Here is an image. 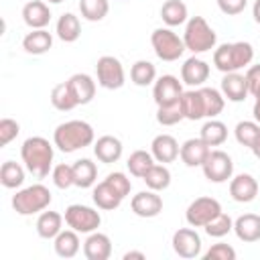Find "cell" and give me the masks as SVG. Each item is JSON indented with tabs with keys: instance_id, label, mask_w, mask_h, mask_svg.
I'll return each instance as SVG.
<instances>
[{
	"instance_id": "obj_11",
	"label": "cell",
	"mask_w": 260,
	"mask_h": 260,
	"mask_svg": "<svg viewBox=\"0 0 260 260\" xmlns=\"http://www.w3.org/2000/svg\"><path fill=\"white\" fill-rule=\"evenodd\" d=\"M173 250L179 258H197L201 256V236L193 230V228H179L173 234Z\"/></svg>"
},
{
	"instance_id": "obj_29",
	"label": "cell",
	"mask_w": 260,
	"mask_h": 260,
	"mask_svg": "<svg viewBox=\"0 0 260 260\" xmlns=\"http://www.w3.org/2000/svg\"><path fill=\"white\" fill-rule=\"evenodd\" d=\"M53 248H55V254L59 258H73V256H77V252L81 248L77 232L75 230H61L57 234V238L53 240Z\"/></svg>"
},
{
	"instance_id": "obj_24",
	"label": "cell",
	"mask_w": 260,
	"mask_h": 260,
	"mask_svg": "<svg viewBox=\"0 0 260 260\" xmlns=\"http://www.w3.org/2000/svg\"><path fill=\"white\" fill-rule=\"evenodd\" d=\"M53 47V35L47 28H32L22 39V49L28 55H45Z\"/></svg>"
},
{
	"instance_id": "obj_39",
	"label": "cell",
	"mask_w": 260,
	"mask_h": 260,
	"mask_svg": "<svg viewBox=\"0 0 260 260\" xmlns=\"http://www.w3.org/2000/svg\"><path fill=\"white\" fill-rule=\"evenodd\" d=\"M79 12L85 20L89 22H100L108 16L110 12V2L108 0H79Z\"/></svg>"
},
{
	"instance_id": "obj_1",
	"label": "cell",
	"mask_w": 260,
	"mask_h": 260,
	"mask_svg": "<svg viewBox=\"0 0 260 260\" xmlns=\"http://www.w3.org/2000/svg\"><path fill=\"white\" fill-rule=\"evenodd\" d=\"M53 144L43 136H30L20 146V158L37 179H45L53 171Z\"/></svg>"
},
{
	"instance_id": "obj_41",
	"label": "cell",
	"mask_w": 260,
	"mask_h": 260,
	"mask_svg": "<svg viewBox=\"0 0 260 260\" xmlns=\"http://www.w3.org/2000/svg\"><path fill=\"white\" fill-rule=\"evenodd\" d=\"M156 122L160 126H175L179 124L181 120H185V114H183V108H181V100L175 102V104H169V106H156Z\"/></svg>"
},
{
	"instance_id": "obj_5",
	"label": "cell",
	"mask_w": 260,
	"mask_h": 260,
	"mask_svg": "<svg viewBox=\"0 0 260 260\" xmlns=\"http://www.w3.org/2000/svg\"><path fill=\"white\" fill-rule=\"evenodd\" d=\"M51 199H53V195H51L49 187L35 183V185L24 187L12 195V209L18 215H35V213L45 211L51 205Z\"/></svg>"
},
{
	"instance_id": "obj_27",
	"label": "cell",
	"mask_w": 260,
	"mask_h": 260,
	"mask_svg": "<svg viewBox=\"0 0 260 260\" xmlns=\"http://www.w3.org/2000/svg\"><path fill=\"white\" fill-rule=\"evenodd\" d=\"M181 108H183V114L187 120H201L205 118V106H203V95H201V89L199 87H193V89H187L183 91L181 95Z\"/></svg>"
},
{
	"instance_id": "obj_10",
	"label": "cell",
	"mask_w": 260,
	"mask_h": 260,
	"mask_svg": "<svg viewBox=\"0 0 260 260\" xmlns=\"http://www.w3.org/2000/svg\"><path fill=\"white\" fill-rule=\"evenodd\" d=\"M201 169H203V175H205L207 181H211V183H225L234 175V160L223 150H211L207 154L205 162L201 165Z\"/></svg>"
},
{
	"instance_id": "obj_36",
	"label": "cell",
	"mask_w": 260,
	"mask_h": 260,
	"mask_svg": "<svg viewBox=\"0 0 260 260\" xmlns=\"http://www.w3.org/2000/svg\"><path fill=\"white\" fill-rule=\"evenodd\" d=\"M51 104L59 112H71L73 108H77V102H75L67 81H61L51 89Z\"/></svg>"
},
{
	"instance_id": "obj_8",
	"label": "cell",
	"mask_w": 260,
	"mask_h": 260,
	"mask_svg": "<svg viewBox=\"0 0 260 260\" xmlns=\"http://www.w3.org/2000/svg\"><path fill=\"white\" fill-rule=\"evenodd\" d=\"M95 75L98 83L104 89H120L126 83V73L118 57L114 55H104L95 63Z\"/></svg>"
},
{
	"instance_id": "obj_22",
	"label": "cell",
	"mask_w": 260,
	"mask_h": 260,
	"mask_svg": "<svg viewBox=\"0 0 260 260\" xmlns=\"http://www.w3.org/2000/svg\"><path fill=\"white\" fill-rule=\"evenodd\" d=\"M234 232L240 242L254 244L260 240V215L258 213H244L234 219Z\"/></svg>"
},
{
	"instance_id": "obj_14",
	"label": "cell",
	"mask_w": 260,
	"mask_h": 260,
	"mask_svg": "<svg viewBox=\"0 0 260 260\" xmlns=\"http://www.w3.org/2000/svg\"><path fill=\"white\" fill-rule=\"evenodd\" d=\"M209 79V63L199 59L197 55L185 59L181 65V81L189 87H203V83Z\"/></svg>"
},
{
	"instance_id": "obj_37",
	"label": "cell",
	"mask_w": 260,
	"mask_h": 260,
	"mask_svg": "<svg viewBox=\"0 0 260 260\" xmlns=\"http://www.w3.org/2000/svg\"><path fill=\"white\" fill-rule=\"evenodd\" d=\"M201 95H203V106H205V118H215L223 112L225 106V98L221 93V89L215 87H199Z\"/></svg>"
},
{
	"instance_id": "obj_23",
	"label": "cell",
	"mask_w": 260,
	"mask_h": 260,
	"mask_svg": "<svg viewBox=\"0 0 260 260\" xmlns=\"http://www.w3.org/2000/svg\"><path fill=\"white\" fill-rule=\"evenodd\" d=\"M22 20L30 28H45L51 20V10L43 0H30L22 6Z\"/></svg>"
},
{
	"instance_id": "obj_26",
	"label": "cell",
	"mask_w": 260,
	"mask_h": 260,
	"mask_svg": "<svg viewBox=\"0 0 260 260\" xmlns=\"http://www.w3.org/2000/svg\"><path fill=\"white\" fill-rule=\"evenodd\" d=\"M91 199H93V203L98 205V209H104V211L118 209V207H120V203L124 201V199H122V197L116 193V189H114V187H112V185H110L106 179L93 187Z\"/></svg>"
},
{
	"instance_id": "obj_46",
	"label": "cell",
	"mask_w": 260,
	"mask_h": 260,
	"mask_svg": "<svg viewBox=\"0 0 260 260\" xmlns=\"http://www.w3.org/2000/svg\"><path fill=\"white\" fill-rule=\"evenodd\" d=\"M106 181L116 189V193L124 199L126 195H130V189H132V183H130V179L124 175V173H120V171H116V173H110L108 177H106Z\"/></svg>"
},
{
	"instance_id": "obj_3",
	"label": "cell",
	"mask_w": 260,
	"mask_h": 260,
	"mask_svg": "<svg viewBox=\"0 0 260 260\" xmlns=\"http://www.w3.org/2000/svg\"><path fill=\"white\" fill-rule=\"evenodd\" d=\"M254 59V47L248 41L223 43L213 49V65L221 73H234L248 67Z\"/></svg>"
},
{
	"instance_id": "obj_48",
	"label": "cell",
	"mask_w": 260,
	"mask_h": 260,
	"mask_svg": "<svg viewBox=\"0 0 260 260\" xmlns=\"http://www.w3.org/2000/svg\"><path fill=\"white\" fill-rule=\"evenodd\" d=\"M244 75H246L248 89H250V95H252V93L256 91V87L260 85V63H258V65H250Z\"/></svg>"
},
{
	"instance_id": "obj_49",
	"label": "cell",
	"mask_w": 260,
	"mask_h": 260,
	"mask_svg": "<svg viewBox=\"0 0 260 260\" xmlns=\"http://www.w3.org/2000/svg\"><path fill=\"white\" fill-rule=\"evenodd\" d=\"M122 258H124V260H132V258H136V260H144L146 256H144V252H136V250H130V252H126Z\"/></svg>"
},
{
	"instance_id": "obj_42",
	"label": "cell",
	"mask_w": 260,
	"mask_h": 260,
	"mask_svg": "<svg viewBox=\"0 0 260 260\" xmlns=\"http://www.w3.org/2000/svg\"><path fill=\"white\" fill-rule=\"evenodd\" d=\"M205 234L207 236H211V238H223V236H228L232 230H234V219L228 215V213H219L217 217H213L205 228Z\"/></svg>"
},
{
	"instance_id": "obj_31",
	"label": "cell",
	"mask_w": 260,
	"mask_h": 260,
	"mask_svg": "<svg viewBox=\"0 0 260 260\" xmlns=\"http://www.w3.org/2000/svg\"><path fill=\"white\" fill-rule=\"evenodd\" d=\"M55 32L63 43H75L81 37V22L73 12H65L59 16L55 24Z\"/></svg>"
},
{
	"instance_id": "obj_28",
	"label": "cell",
	"mask_w": 260,
	"mask_h": 260,
	"mask_svg": "<svg viewBox=\"0 0 260 260\" xmlns=\"http://www.w3.org/2000/svg\"><path fill=\"white\" fill-rule=\"evenodd\" d=\"M98 181V167L91 158H79L73 162V183L79 189H89Z\"/></svg>"
},
{
	"instance_id": "obj_7",
	"label": "cell",
	"mask_w": 260,
	"mask_h": 260,
	"mask_svg": "<svg viewBox=\"0 0 260 260\" xmlns=\"http://www.w3.org/2000/svg\"><path fill=\"white\" fill-rule=\"evenodd\" d=\"M65 223L77 234H91L102 225V215L98 209L81 203H73L65 207Z\"/></svg>"
},
{
	"instance_id": "obj_13",
	"label": "cell",
	"mask_w": 260,
	"mask_h": 260,
	"mask_svg": "<svg viewBox=\"0 0 260 260\" xmlns=\"http://www.w3.org/2000/svg\"><path fill=\"white\" fill-rule=\"evenodd\" d=\"M130 207H132L134 215L150 219V217H156L162 211V197L158 195V191L146 189V191L136 193L130 199Z\"/></svg>"
},
{
	"instance_id": "obj_32",
	"label": "cell",
	"mask_w": 260,
	"mask_h": 260,
	"mask_svg": "<svg viewBox=\"0 0 260 260\" xmlns=\"http://www.w3.org/2000/svg\"><path fill=\"white\" fill-rule=\"evenodd\" d=\"M209 146H221L228 140V126L221 120L209 118L203 126H201V134H199Z\"/></svg>"
},
{
	"instance_id": "obj_2",
	"label": "cell",
	"mask_w": 260,
	"mask_h": 260,
	"mask_svg": "<svg viewBox=\"0 0 260 260\" xmlns=\"http://www.w3.org/2000/svg\"><path fill=\"white\" fill-rule=\"evenodd\" d=\"M95 142V132L85 120H67L53 132V144L61 152H75Z\"/></svg>"
},
{
	"instance_id": "obj_54",
	"label": "cell",
	"mask_w": 260,
	"mask_h": 260,
	"mask_svg": "<svg viewBox=\"0 0 260 260\" xmlns=\"http://www.w3.org/2000/svg\"><path fill=\"white\" fill-rule=\"evenodd\" d=\"M47 2H49V4H61L63 0H47Z\"/></svg>"
},
{
	"instance_id": "obj_52",
	"label": "cell",
	"mask_w": 260,
	"mask_h": 260,
	"mask_svg": "<svg viewBox=\"0 0 260 260\" xmlns=\"http://www.w3.org/2000/svg\"><path fill=\"white\" fill-rule=\"evenodd\" d=\"M250 150H252V154H254L256 158H260V136L256 138V142L252 144V148H250Z\"/></svg>"
},
{
	"instance_id": "obj_50",
	"label": "cell",
	"mask_w": 260,
	"mask_h": 260,
	"mask_svg": "<svg viewBox=\"0 0 260 260\" xmlns=\"http://www.w3.org/2000/svg\"><path fill=\"white\" fill-rule=\"evenodd\" d=\"M252 16H254L256 24H260V0L254 2V6H252Z\"/></svg>"
},
{
	"instance_id": "obj_33",
	"label": "cell",
	"mask_w": 260,
	"mask_h": 260,
	"mask_svg": "<svg viewBox=\"0 0 260 260\" xmlns=\"http://www.w3.org/2000/svg\"><path fill=\"white\" fill-rule=\"evenodd\" d=\"M24 169L20 162L14 160H6L0 167V183L6 189H18L24 183Z\"/></svg>"
},
{
	"instance_id": "obj_6",
	"label": "cell",
	"mask_w": 260,
	"mask_h": 260,
	"mask_svg": "<svg viewBox=\"0 0 260 260\" xmlns=\"http://www.w3.org/2000/svg\"><path fill=\"white\" fill-rule=\"evenodd\" d=\"M150 45H152L156 57H158L160 61H167V63L177 61V59L187 51L183 37H179V35H177L175 30H171L169 26H165V28H162V26H160V28H154L152 35H150Z\"/></svg>"
},
{
	"instance_id": "obj_25",
	"label": "cell",
	"mask_w": 260,
	"mask_h": 260,
	"mask_svg": "<svg viewBox=\"0 0 260 260\" xmlns=\"http://www.w3.org/2000/svg\"><path fill=\"white\" fill-rule=\"evenodd\" d=\"M63 215L59 211H41L39 217H37V234L43 238V240H55L57 234L63 230Z\"/></svg>"
},
{
	"instance_id": "obj_53",
	"label": "cell",
	"mask_w": 260,
	"mask_h": 260,
	"mask_svg": "<svg viewBox=\"0 0 260 260\" xmlns=\"http://www.w3.org/2000/svg\"><path fill=\"white\" fill-rule=\"evenodd\" d=\"M252 95H254V98H256V100H260V85H258V87H256V91H254V93H252Z\"/></svg>"
},
{
	"instance_id": "obj_43",
	"label": "cell",
	"mask_w": 260,
	"mask_h": 260,
	"mask_svg": "<svg viewBox=\"0 0 260 260\" xmlns=\"http://www.w3.org/2000/svg\"><path fill=\"white\" fill-rule=\"evenodd\" d=\"M51 179H53V185L57 189H69L73 187V165H67V162H61L57 167H53L51 171Z\"/></svg>"
},
{
	"instance_id": "obj_55",
	"label": "cell",
	"mask_w": 260,
	"mask_h": 260,
	"mask_svg": "<svg viewBox=\"0 0 260 260\" xmlns=\"http://www.w3.org/2000/svg\"><path fill=\"white\" fill-rule=\"evenodd\" d=\"M124 2H126V0H124Z\"/></svg>"
},
{
	"instance_id": "obj_9",
	"label": "cell",
	"mask_w": 260,
	"mask_h": 260,
	"mask_svg": "<svg viewBox=\"0 0 260 260\" xmlns=\"http://www.w3.org/2000/svg\"><path fill=\"white\" fill-rule=\"evenodd\" d=\"M221 213V205L213 197H197L189 203L185 211V219L191 228H205L213 217Z\"/></svg>"
},
{
	"instance_id": "obj_38",
	"label": "cell",
	"mask_w": 260,
	"mask_h": 260,
	"mask_svg": "<svg viewBox=\"0 0 260 260\" xmlns=\"http://www.w3.org/2000/svg\"><path fill=\"white\" fill-rule=\"evenodd\" d=\"M152 165H154V156H152V152H146V150H134L126 160L130 175L136 179H142Z\"/></svg>"
},
{
	"instance_id": "obj_34",
	"label": "cell",
	"mask_w": 260,
	"mask_h": 260,
	"mask_svg": "<svg viewBox=\"0 0 260 260\" xmlns=\"http://www.w3.org/2000/svg\"><path fill=\"white\" fill-rule=\"evenodd\" d=\"M130 79H132L134 85L146 87V85H150V83L156 81V67L150 61H146V59H138L130 67Z\"/></svg>"
},
{
	"instance_id": "obj_4",
	"label": "cell",
	"mask_w": 260,
	"mask_h": 260,
	"mask_svg": "<svg viewBox=\"0 0 260 260\" xmlns=\"http://www.w3.org/2000/svg\"><path fill=\"white\" fill-rule=\"evenodd\" d=\"M183 41H185L187 51H191L193 55H201V53H207V51L215 49L217 35L203 16H191L185 22Z\"/></svg>"
},
{
	"instance_id": "obj_15",
	"label": "cell",
	"mask_w": 260,
	"mask_h": 260,
	"mask_svg": "<svg viewBox=\"0 0 260 260\" xmlns=\"http://www.w3.org/2000/svg\"><path fill=\"white\" fill-rule=\"evenodd\" d=\"M230 195L238 203H250L258 195V181L250 173H240L230 179Z\"/></svg>"
},
{
	"instance_id": "obj_16",
	"label": "cell",
	"mask_w": 260,
	"mask_h": 260,
	"mask_svg": "<svg viewBox=\"0 0 260 260\" xmlns=\"http://www.w3.org/2000/svg\"><path fill=\"white\" fill-rule=\"evenodd\" d=\"M211 152V146L199 136V138H189L181 144V150H179V156L181 160L185 162V167H201L207 158V154Z\"/></svg>"
},
{
	"instance_id": "obj_35",
	"label": "cell",
	"mask_w": 260,
	"mask_h": 260,
	"mask_svg": "<svg viewBox=\"0 0 260 260\" xmlns=\"http://www.w3.org/2000/svg\"><path fill=\"white\" fill-rule=\"evenodd\" d=\"M142 181L146 183V187L148 189H152V191H165L169 185H171V171L167 169V165H152L148 171H146V175L142 177Z\"/></svg>"
},
{
	"instance_id": "obj_47",
	"label": "cell",
	"mask_w": 260,
	"mask_h": 260,
	"mask_svg": "<svg viewBox=\"0 0 260 260\" xmlns=\"http://www.w3.org/2000/svg\"><path fill=\"white\" fill-rule=\"evenodd\" d=\"M246 4H248V0H217L219 10L223 14H228V16H236V14L244 12Z\"/></svg>"
},
{
	"instance_id": "obj_17",
	"label": "cell",
	"mask_w": 260,
	"mask_h": 260,
	"mask_svg": "<svg viewBox=\"0 0 260 260\" xmlns=\"http://www.w3.org/2000/svg\"><path fill=\"white\" fill-rule=\"evenodd\" d=\"M221 93H223L225 100H230V102H234V104L244 102V100L250 95L246 75H242L240 71L223 73V79H221Z\"/></svg>"
},
{
	"instance_id": "obj_21",
	"label": "cell",
	"mask_w": 260,
	"mask_h": 260,
	"mask_svg": "<svg viewBox=\"0 0 260 260\" xmlns=\"http://www.w3.org/2000/svg\"><path fill=\"white\" fill-rule=\"evenodd\" d=\"M67 83H69V89H71L77 106H85V104H89L93 100V95H95V81H93L91 75H87V73H73L67 79Z\"/></svg>"
},
{
	"instance_id": "obj_44",
	"label": "cell",
	"mask_w": 260,
	"mask_h": 260,
	"mask_svg": "<svg viewBox=\"0 0 260 260\" xmlns=\"http://www.w3.org/2000/svg\"><path fill=\"white\" fill-rule=\"evenodd\" d=\"M205 260H236V250L230 246V244H213L205 254H203Z\"/></svg>"
},
{
	"instance_id": "obj_19",
	"label": "cell",
	"mask_w": 260,
	"mask_h": 260,
	"mask_svg": "<svg viewBox=\"0 0 260 260\" xmlns=\"http://www.w3.org/2000/svg\"><path fill=\"white\" fill-rule=\"evenodd\" d=\"M83 256L87 260H108L112 256V240L98 230L87 234L83 242Z\"/></svg>"
},
{
	"instance_id": "obj_40",
	"label": "cell",
	"mask_w": 260,
	"mask_h": 260,
	"mask_svg": "<svg viewBox=\"0 0 260 260\" xmlns=\"http://www.w3.org/2000/svg\"><path fill=\"white\" fill-rule=\"evenodd\" d=\"M234 136L238 140V144L252 148V144L256 142V138L260 136V124L256 120H242L236 124L234 128Z\"/></svg>"
},
{
	"instance_id": "obj_30",
	"label": "cell",
	"mask_w": 260,
	"mask_h": 260,
	"mask_svg": "<svg viewBox=\"0 0 260 260\" xmlns=\"http://www.w3.org/2000/svg\"><path fill=\"white\" fill-rule=\"evenodd\" d=\"M160 18L162 22L171 28V26H179L185 24L189 20V12H187V4L183 0H167L160 6Z\"/></svg>"
},
{
	"instance_id": "obj_12",
	"label": "cell",
	"mask_w": 260,
	"mask_h": 260,
	"mask_svg": "<svg viewBox=\"0 0 260 260\" xmlns=\"http://www.w3.org/2000/svg\"><path fill=\"white\" fill-rule=\"evenodd\" d=\"M183 81H179V77L175 75H160L156 77V81L152 83V98L156 106H169L181 100L183 95Z\"/></svg>"
},
{
	"instance_id": "obj_20",
	"label": "cell",
	"mask_w": 260,
	"mask_h": 260,
	"mask_svg": "<svg viewBox=\"0 0 260 260\" xmlns=\"http://www.w3.org/2000/svg\"><path fill=\"white\" fill-rule=\"evenodd\" d=\"M122 142L120 138L112 136V134H104L100 136L95 142H93V154L100 162H106V165H112V162H118L120 156H122Z\"/></svg>"
},
{
	"instance_id": "obj_18",
	"label": "cell",
	"mask_w": 260,
	"mask_h": 260,
	"mask_svg": "<svg viewBox=\"0 0 260 260\" xmlns=\"http://www.w3.org/2000/svg\"><path fill=\"white\" fill-rule=\"evenodd\" d=\"M179 150H181V146H179L177 138L171 136V134H158L150 142V152H152L154 160L156 162H162V165L177 160Z\"/></svg>"
},
{
	"instance_id": "obj_45",
	"label": "cell",
	"mask_w": 260,
	"mask_h": 260,
	"mask_svg": "<svg viewBox=\"0 0 260 260\" xmlns=\"http://www.w3.org/2000/svg\"><path fill=\"white\" fill-rule=\"evenodd\" d=\"M18 132H20V126H18L16 120H12V118H2L0 120V144L2 146L10 144L18 136Z\"/></svg>"
},
{
	"instance_id": "obj_51",
	"label": "cell",
	"mask_w": 260,
	"mask_h": 260,
	"mask_svg": "<svg viewBox=\"0 0 260 260\" xmlns=\"http://www.w3.org/2000/svg\"><path fill=\"white\" fill-rule=\"evenodd\" d=\"M252 114H254V120L260 124V100L254 102V108H252Z\"/></svg>"
}]
</instances>
